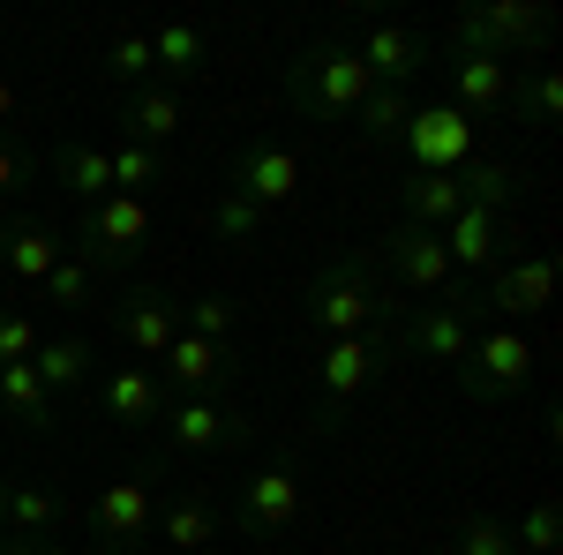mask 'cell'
I'll use <instances>...</instances> for the list:
<instances>
[{
	"label": "cell",
	"instance_id": "cell-1",
	"mask_svg": "<svg viewBox=\"0 0 563 555\" xmlns=\"http://www.w3.org/2000/svg\"><path fill=\"white\" fill-rule=\"evenodd\" d=\"M301 315L316 338H361L376 323H398V286L376 278L368 256H331L301 286Z\"/></svg>",
	"mask_w": 563,
	"mask_h": 555
},
{
	"label": "cell",
	"instance_id": "cell-2",
	"mask_svg": "<svg viewBox=\"0 0 563 555\" xmlns=\"http://www.w3.org/2000/svg\"><path fill=\"white\" fill-rule=\"evenodd\" d=\"M390 360H398V323H376V331H361V338H323V353H316V406H308V428L331 435V428L353 413V398L376 384Z\"/></svg>",
	"mask_w": 563,
	"mask_h": 555
},
{
	"label": "cell",
	"instance_id": "cell-3",
	"mask_svg": "<svg viewBox=\"0 0 563 555\" xmlns=\"http://www.w3.org/2000/svg\"><path fill=\"white\" fill-rule=\"evenodd\" d=\"M278 90L301 106L308 121H353L361 98H368L376 84H368V68H361V53H353L346 38H316V45H301V53L286 60Z\"/></svg>",
	"mask_w": 563,
	"mask_h": 555
},
{
	"label": "cell",
	"instance_id": "cell-4",
	"mask_svg": "<svg viewBox=\"0 0 563 555\" xmlns=\"http://www.w3.org/2000/svg\"><path fill=\"white\" fill-rule=\"evenodd\" d=\"M556 31V15L541 0H481V8H459L451 31H443V53H474V60H519V53H541Z\"/></svg>",
	"mask_w": 563,
	"mask_h": 555
},
{
	"label": "cell",
	"instance_id": "cell-5",
	"mask_svg": "<svg viewBox=\"0 0 563 555\" xmlns=\"http://www.w3.org/2000/svg\"><path fill=\"white\" fill-rule=\"evenodd\" d=\"M158 480H166V458L158 466H135V473H121V480H106L98 496H90V511H84V525H90V548L98 555H135L151 533H158Z\"/></svg>",
	"mask_w": 563,
	"mask_h": 555
},
{
	"label": "cell",
	"instance_id": "cell-6",
	"mask_svg": "<svg viewBox=\"0 0 563 555\" xmlns=\"http://www.w3.org/2000/svg\"><path fill=\"white\" fill-rule=\"evenodd\" d=\"M151 225H158V211L143 203V196H98V203H84L76 211V241H68V256L90 263L98 278L106 270H129L135 256H143V241H151Z\"/></svg>",
	"mask_w": 563,
	"mask_h": 555
},
{
	"label": "cell",
	"instance_id": "cell-7",
	"mask_svg": "<svg viewBox=\"0 0 563 555\" xmlns=\"http://www.w3.org/2000/svg\"><path fill=\"white\" fill-rule=\"evenodd\" d=\"M481 338V308L474 293H435V300H413L398 308V353L413 360H435V368H459Z\"/></svg>",
	"mask_w": 563,
	"mask_h": 555
},
{
	"label": "cell",
	"instance_id": "cell-8",
	"mask_svg": "<svg viewBox=\"0 0 563 555\" xmlns=\"http://www.w3.org/2000/svg\"><path fill=\"white\" fill-rule=\"evenodd\" d=\"M249 435H256V421L225 398H166V413H158L166 458H218V451H241Z\"/></svg>",
	"mask_w": 563,
	"mask_h": 555
},
{
	"label": "cell",
	"instance_id": "cell-9",
	"mask_svg": "<svg viewBox=\"0 0 563 555\" xmlns=\"http://www.w3.org/2000/svg\"><path fill=\"white\" fill-rule=\"evenodd\" d=\"M451 376H459V398H466V406H511V398L533 384V345H526L511 323H496V331L474 338V353H466Z\"/></svg>",
	"mask_w": 563,
	"mask_h": 555
},
{
	"label": "cell",
	"instance_id": "cell-10",
	"mask_svg": "<svg viewBox=\"0 0 563 555\" xmlns=\"http://www.w3.org/2000/svg\"><path fill=\"white\" fill-rule=\"evenodd\" d=\"M233 518L249 541H286L294 525L308 518V480H301V458H278V466L249 473L233 488Z\"/></svg>",
	"mask_w": 563,
	"mask_h": 555
},
{
	"label": "cell",
	"instance_id": "cell-11",
	"mask_svg": "<svg viewBox=\"0 0 563 555\" xmlns=\"http://www.w3.org/2000/svg\"><path fill=\"white\" fill-rule=\"evenodd\" d=\"M225 188L271 218V211H286V203L301 196V158H294L278 135H249V143H233V158H225Z\"/></svg>",
	"mask_w": 563,
	"mask_h": 555
},
{
	"label": "cell",
	"instance_id": "cell-12",
	"mask_svg": "<svg viewBox=\"0 0 563 555\" xmlns=\"http://www.w3.org/2000/svg\"><path fill=\"white\" fill-rule=\"evenodd\" d=\"M398 151H406V173H459L466 158H481L474 151V121L451 113V106H413Z\"/></svg>",
	"mask_w": 563,
	"mask_h": 555
},
{
	"label": "cell",
	"instance_id": "cell-13",
	"mask_svg": "<svg viewBox=\"0 0 563 555\" xmlns=\"http://www.w3.org/2000/svg\"><path fill=\"white\" fill-rule=\"evenodd\" d=\"M549 300H556V256L549 248H519V256H504L488 270L474 308H488V315H541Z\"/></svg>",
	"mask_w": 563,
	"mask_h": 555
},
{
	"label": "cell",
	"instance_id": "cell-14",
	"mask_svg": "<svg viewBox=\"0 0 563 555\" xmlns=\"http://www.w3.org/2000/svg\"><path fill=\"white\" fill-rule=\"evenodd\" d=\"M384 270H390V286L413 293V300L451 293V256H443V233H429V225H406L398 218L384 233Z\"/></svg>",
	"mask_w": 563,
	"mask_h": 555
},
{
	"label": "cell",
	"instance_id": "cell-15",
	"mask_svg": "<svg viewBox=\"0 0 563 555\" xmlns=\"http://www.w3.org/2000/svg\"><path fill=\"white\" fill-rule=\"evenodd\" d=\"M241 376V360H233V345H211V338H188L180 331L166 345V360H158V384L166 398H218V390Z\"/></svg>",
	"mask_w": 563,
	"mask_h": 555
},
{
	"label": "cell",
	"instance_id": "cell-16",
	"mask_svg": "<svg viewBox=\"0 0 563 555\" xmlns=\"http://www.w3.org/2000/svg\"><path fill=\"white\" fill-rule=\"evenodd\" d=\"M113 338L129 345L135 360H166V345L180 338V308H174V293H158V286H135L129 300H113Z\"/></svg>",
	"mask_w": 563,
	"mask_h": 555
},
{
	"label": "cell",
	"instance_id": "cell-17",
	"mask_svg": "<svg viewBox=\"0 0 563 555\" xmlns=\"http://www.w3.org/2000/svg\"><path fill=\"white\" fill-rule=\"evenodd\" d=\"M353 53H361V68H368V84H376V90H406L413 76H421V60H429V45L413 38V31H398L390 15H368Z\"/></svg>",
	"mask_w": 563,
	"mask_h": 555
},
{
	"label": "cell",
	"instance_id": "cell-18",
	"mask_svg": "<svg viewBox=\"0 0 563 555\" xmlns=\"http://www.w3.org/2000/svg\"><path fill=\"white\" fill-rule=\"evenodd\" d=\"M443 76H451V113H466V121H496V113L511 106V76H519V68H504V60H474V53H451Z\"/></svg>",
	"mask_w": 563,
	"mask_h": 555
},
{
	"label": "cell",
	"instance_id": "cell-19",
	"mask_svg": "<svg viewBox=\"0 0 563 555\" xmlns=\"http://www.w3.org/2000/svg\"><path fill=\"white\" fill-rule=\"evenodd\" d=\"M60 256H68V241H60L45 218H8V225H0V278H15V286H45Z\"/></svg>",
	"mask_w": 563,
	"mask_h": 555
},
{
	"label": "cell",
	"instance_id": "cell-20",
	"mask_svg": "<svg viewBox=\"0 0 563 555\" xmlns=\"http://www.w3.org/2000/svg\"><path fill=\"white\" fill-rule=\"evenodd\" d=\"M98 413L121 428H151L166 413V384H158V368H143V360H121L106 384H98Z\"/></svg>",
	"mask_w": 563,
	"mask_h": 555
},
{
	"label": "cell",
	"instance_id": "cell-21",
	"mask_svg": "<svg viewBox=\"0 0 563 555\" xmlns=\"http://www.w3.org/2000/svg\"><path fill=\"white\" fill-rule=\"evenodd\" d=\"M158 541H166V548H180V555H203L218 541V496L203 488V480H188L180 496H166V503H158Z\"/></svg>",
	"mask_w": 563,
	"mask_h": 555
},
{
	"label": "cell",
	"instance_id": "cell-22",
	"mask_svg": "<svg viewBox=\"0 0 563 555\" xmlns=\"http://www.w3.org/2000/svg\"><path fill=\"white\" fill-rule=\"evenodd\" d=\"M443 256H451V270H496L504 263V218L466 203V211L443 225Z\"/></svg>",
	"mask_w": 563,
	"mask_h": 555
},
{
	"label": "cell",
	"instance_id": "cell-23",
	"mask_svg": "<svg viewBox=\"0 0 563 555\" xmlns=\"http://www.w3.org/2000/svg\"><path fill=\"white\" fill-rule=\"evenodd\" d=\"M151 60H158V84H196L211 68V31L203 23H158L151 31Z\"/></svg>",
	"mask_w": 563,
	"mask_h": 555
},
{
	"label": "cell",
	"instance_id": "cell-24",
	"mask_svg": "<svg viewBox=\"0 0 563 555\" xmlns=\"http://www.w3.org/2000/svg\"><path fill=\"white\" fill-rule=\"evenodd\" d=\"M459 180V203H474V211H519V196H526V173L511 166V158H466V166L451 173Z\"/></svg>",
	"mask_w": 563,
	"mask_h": 555
},
{
	"label": "cell",
	"instance_id": "cell-25",
	"mask_svg": "<svg viewBox=\"0 0 563 555\" xmlns=\"http://www.w3.org/2000/svg\"><path fill=\"white\" fill-rule=\"evenodd\" d=\"M121 129H129V143H143V151H166L180 135V98L166 84H143L129 90V106H121Z\"/></svg>",
	"mask_w": 563,
	"mask_h": 555
},
{
	"label": "cell",
	"instance_id": "cell-26",
	"mask_svg": "<svg viewBox=\"0 0 563 555\" xmlns=\"http://www.w3.org/2000/svg\"><path fill=\"white\" fill-rule=\"evenodd\" d=\"M459 211H466V203H459V180H451V173H406V180H398V218H406V225L443 233Z\"/></svg>",
	"mask_w": 563,
	"mask_h": 555
},
{
	"label": "cell",
	"instance_id": "cell-27",
	"mask_svg": "<svg viewBox=\"0 0 563 555\" xmlns=\"http://www.w3.org/2000/svg\"><path fill=\"white\" fill-rule=\"evenodd\" d=\"M53 180H60L76 203H98V196H113V158H106L98 143H84V135H68V143L53 151Z\"/></svg>",
	"mask_w": 563,
	"mask_h": 555
},
{
	"label": "cell",
	"instance_id": "cell-28",
	"mask_svg": "<svg viewBox=\"0 0 563 555\" xmlns=\"http://www.w3.org/2000/svg\"><path fill=\"white\" fill-rule=\"evenodd\" d=\"M31 368H38V384L53 390V398H60V390H84V384H98V345L90 338H38Z\"/></svg>",
	"mask_w": 563,
	"mask_h": 555
},
{
	"label": "cell",
	"instance_id": "cell-29",
	"mask_svg": "<svg viewBox=\"0 0 563 555\" xmlns=\"http://www.w3.org/2000/svg\"><path fill=\"white\" fill-rule=\"evenodd\" d=\"M0 413H8V421L15 428H53V390L38 384V368H31V360H8V368H0Z\"/></svg>",
	"mask_w": 563,
	"mask_h": 555
},
{
	"label": "cell",
	"instance_id": "cell-30",
	"mask_svg": "<svg viewBox=\"0 0 563 555\" xmlns=\"http://www.w3.org/2000/svg\"><path fill=\"white\" fill-rule=\"evenodd\" d=\"M504 113H519L526 129H556L563 121V76L549 60H533L526 76H511V106H504Z\"/></svg>",
	"mask_w": 563,
	"mask_h": 555
},
{
	"label": "cell",
	"instance_id": "cell-31",
	"mask_svg": "<svg viewBox=\"0 0 563 555\" xmlns=\"http://www.w3.org/2000/svg\"><path fill=\"white\" fill-rule=\"evenodd\" d=\"M98 76H113V84H129V90L158 84V60H151V31H121V38L98 53Z\"/></svg>",
	"mask_w": 563,
	"mask_h": 555
},
{
	"label": "cell",
	"instance_id": "cell-32",
	"mask_svg": "<svg viewBox=\"0 0 563 555\" xmlns=\"http://www.w3.org/2000/svg\"><path fill=\"white\" fill-rule=\"evenodd\" d=\"M60 496L53 488H8V533H23V541H53L60 533Z\"/></svg>",
	"mask_w": 563,
	"mask_h": 555
},
{
	"label": "cell",
	"instance_id": "cell-33",
	"mask_svg": "<svg viewBox=\"0 0 563 555\" xmlns=\"http://www.w3.org/2000/svg\"><path fill=\"white\" fill-rule=\"evenodd\" d=\"M406 121H413V98H406V90H368L361 113H353V129L368 135V143H398Z\"/></svg>",
	"mask_w": 563,
	"mask_h": 555
},
{
	"label": "cell",
	"instance_id": "cell-34",
	"mask_svg": "<svg viewBox=\"0 0 563 555\" xmlns=\"http://www.w3.org/2000/svg\"><path fill=\"white\" fill-rule=\"evenodd\" d=\"M233 323H241V300H233V293H203V300L180 308V331H188V338L225 345V338H233Z\"/></svg>",
	"mask_w": 563,
	"mask_h": 555
},
{
	"label": "cell",
	"instance_id": "cell-35",
	"mask_svg": "<svg viewBox=\"0 0 563 555\" xmlns=\"http://www.w3.org/2000/svg\"><path fill=\"white\" fill-rule=\"evenodd\" d=\"M106 158H113V188H121V196H143V203H151V188L166 180V158L143 151V143H121V151H106Z\"/></svg>",
	"mask_w": 563,
	"mask_h": 555
},
{
	"label": "cell",
	"instance_id": "cell-36",
	"mask_svg": "<svg viewBox=\"0 0 563 555\" xmlns=\"http://www.w3.org/2000/svg\"><path fill=\"white\" fill-rule=\"evenodd\" d=\"M38 300H45V308H90V300H98V270L76 263V256H60V263H53V278L38 286Z\"/></svg>",
	"mask_w": 563,
	"mask_h": 555
},
{
	"label": "cell",
	"instance_id": "cell-37",
	"mask_svg": "<svg viewBox=\"0 0 563 555\" xmlns=\"http://www.w3.org/2000/svg\"><path fill=\"white\" fill-rule=\"evenodd\" d=\"M511 548L519 555H556L563 548V511L541 496V503H526V518L511 525Z\"/></svg>",
	"mask_w": 563,
	"mask_h": 555
},
{
	"label": "cell",
	"instance_id": "cell-38",
	"mask_svg": "<svg viewBox=\"0 0 563 555\" xmlns=\"http://www.w3.org/2000/svg\"><path fill=\"white\" fill-rule=\"evenodd\" d=\"M203 225H211L218 241H233V248H241V241H256V233L271 225V218H263L256 203H241L233 188H218V203H211V218H203Z\"/></svg>",
	"mask_w": 563,
	"mask_h": 555
},
{
	"label": "cell",
	"instance_id": "cell-39",
	"mask_svg": "<svg viewBox=\"0 0 563 555\" xmlns=\"http://www.w3.org/2000/svg\"><path fill=\"white\" fill-rule=\"evenodd\" d=\"M451 555H519V548H511V525L504 518H459Z\"/></svg>",
	"mask_w": 563,
	"mask_h": 555
},
{
	"label": "cell",
	"instance_id": "cell-40",
	"mask_svg": "<svg viewBox=\"0 0 563 555\" xmlns=\"http://www.w3.org/2000/svg\"><path fill=\"white\" fill-rule=\"evenodd\" d=\"M31 353H38V315H23L15 300H0V368L31 360Z\"/></svg>",
	"mask_w": 563,
	"mask_h": 555
},
{
	"label": "cell",
	"instance_id": "cell-41",
	"mask_svg": "<svg viewBox=\"0 0 563 555\" xmlns=\"http://www.w3.org/2000/svg\"><path fill=\"white\" fill-rule=\"evenodd\" d=\"M23 180H31V158H23V151H15V143L0 135V196H15Z\"/></svg>",
	"mask_w": 563,
	"mask_h": 555
},
{
	"label": "cell",
	"instance_id": "cell-42",
	"mask_svg": "<svg viewBox=\"0 0 563 555\" xmlns=\"http://www.w3.org/2000/svg\"><path fill=\"white\" fill-rule=\"evenodd\" d=\"M0 555H60L53 541H23V533H0Z\"/></svg>",
	"mask_w": 563,
	"mask_h": 555
},
{
	"label": "cell",
	"instance_id": "cell-43",
	"mask_svg": "<svg viewBox=\"0 0 563 555\" xmlns=\"http://www.w3.org/2000/svg\"><path fill=\"white\" fill-rule=\"evenodd\" d=\"M15 113H23V98H15V84L0 76V135H8V121H15Z\"/></svg>",
	"mask_w": 563,
	"mask_h": 555
},
{
	"label": "cell",
	"instance_id": "cell-44",
	"mask_svg": "<svg viewBox=\"0 0 563 555\" xmlns=\"http://www.w3.org/2000/svg\"><path fill=\"white\" fill-rule=\"evenodd\" d=\"M8 488H15V480H0V533H8Z\"/></svg>",
	"mask_w": 563,
	"mask_h": 555
},
{
	"label": "cell",
	"instance_id": "cell-45",
	"mask_svg": "<svg viewBox=\"0 0 563 555\" xmlns=\"http://www.w3.org/2000/svg\"><path fill=\"white\" fill-rule=\"evenodd\" d=\"M0 300H8V278H0Z\"/></svg>",
	"mask_w": 563,
	"mask_h": 555
}]
</instances>
